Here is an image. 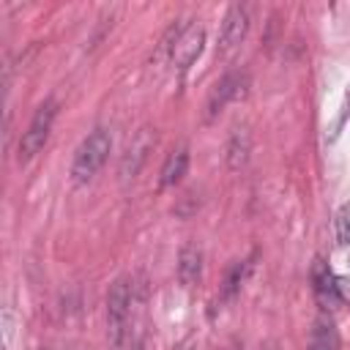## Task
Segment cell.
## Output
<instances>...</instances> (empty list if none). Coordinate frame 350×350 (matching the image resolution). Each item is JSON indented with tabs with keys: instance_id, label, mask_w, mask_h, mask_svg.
<instances>
[{
	"instance_id": "obj_1",
	"label": "cell",
	"mask_w": 350,
	"mask_h": 350,
	"mask_svg": "<svg viewBox=\"0 0 350 350\" xmlns=\"http://www.w3.org/2000/svg\"><path fill=\"white\" fill-rule=\"evenodd\" d=\"M107 156H109V134L101 131V129L90 131V134L79 142V148H77V153H74V161H71V178H74V183H88V180H93L96 172L104 167Z\"/></svg>"
},
{
	"instance_id": "obj_2",
	"label": "cell",
	"mask_w": 350,
	"mask_h": 350,
	"mask_svg": "<svg viewBox=\"0 0 350 350\" xmlns=\"http://www.w3.org/2000/svg\"><path fill=\"white\" fill-rule=\"evenodd\" d=\"M129 306H131V284L118 279L107 295V339L112 347H120L129 325Z\"/></svg>"
},
{
	"instance_id": "obj_3",
	"label": "cell",
	"mask_w": 350,
	"mask_h": 350,
	"mask_svg": "<svg viewBox=\"0 0 350 350\" xmlns=\"http://www.w3.org/2000/svg\"><path fill=\"white\" fill-rule=\"evenodd\" d=\"M55 115H57V101H55V98H46V101L36 109L30 126L22 131V139H19V161H30V159L44 148V142H46V137H49V131H52Z\"/></svg>"
},
{
	"instance_id": "obj_4",
	"label": "cell",
	"mask_w": 350,
	"mask_h": 350,
	"mask_svg": "<svg viewBox=\"0 0 350 350\" xmlns=\"http://www.w3.org/2000/svg\"><path fill=\"white\" fill-rule=\"evenodd\" d=\"M249 33V8L235 3L227 8L224 19H221V27H219V52L221 55H230Z\"/></svg>"
},
{
	"instance_id": "obj_5",
	"label": "cell",
	"mask_w": 350,
	"mask_h": 350,
	"mask_svg": "<svg viewBox=\"0 0 350 350\" xmlns=\"http://www.w3.org/2000/svg\"><path fill=\"white\" fill-rule=\"evenodd\" d=\"M202 44H205V30L200 25H186L175 36V41H172V52H170L172 55V63L180 71H186L197 60V55L202 52Z\"/></svg>"
},
{
	"instance_id": "obj_6",
	"label": "cell",
	"mask_w": 350,
	"mask_h": 350,
	"mask_svg": "<svg viewBox=\"0 0 350 350\" xmlns=\"http://www.w3.org/2000/svg\"><path fill=\"white\" fill-rule=\"evenodd\" d=\"M246 85H249V77L243 71H230L227 77H221V82L213 88L211 93V101H208V118H213L216 112H221L230 101L246 96Z\"/></svg>"
},
{
	"instance_id": "obj_7",
	"label": "cell",
	"mask_w": 350,
	"mask_h": 350,
	"mask_svg": "<svg viewBox=\"0 0 350 350\" xmlns=\"http://www.w3.org/2000/svg\"><path fill=\"white\" fill-rule=\"evenodd\" d=\"M202 273V252L197 243H186L178 254V279L183 287H194Z\"/></svg>"
},
{
	"instance_id": "obj_8",
	"label": "cell",
	"mask_w": 350,
	"mask_h": 350,
	"mask_svg": "<svg viewBox=\"0 0 350 350\" xmlns=\"http://www.w3.org/2000/svg\"><path fill=\"white\" fill-rule=\"evenodd\" d=\"M309 350H339V334L331 317L320 314L309 334Z\"/></svg>"
},
{
	"instance_id": "obj_9",
	"label": "cell",
	"mask_w": 350,
	"mask_h": 350,
	"mask_svg": "<svg viewBox=\"0 0 350 350\" xmlns=\"http://www.w3.org/2000/svg\"><path fill=\"white\" fill-rule=\"evenodd\" d=\"M312 282H314V293L323 304H336L339 295H336V276L328 271V265L323 260L314 262L312 268Z\"/></svg>"
},
{
	"instance_id": "obj_10",
	"label": "cell",
	"mask_w": 350,
	"mask_h": 350,
	"mask_svg": "<svg viewBox=\"0 0 350 350\" xmlns=\"http://www.w3.org/2000/svg\"><path fill=\"white\" fill-rule=\"evenodd\" d=\"M186 167H189V150L186 148H178L167 156L164 167H161V186H175L183 175H186Z\"/></svg>"
},
{
	"instance_id": "obj_11",
	"label": "cell",
	"mask_w": 350,
	"mask_h": 350,
	"mask_svg": "<svg viewBox=\"0 0 350 350\" xmlns=\"http://www.w3.org/2000/svg\"><path fill=\"white\" fill-rule=\"evenodd\" d=\"M227 156H230V167L232 170L246 164V159H249V131L246 129H235L232 131L230 145H227Z\"/></svg>"
},
{
	"instance_id": "obj_12",
	"label": "cell",
	"mask_w": 350,
	"mask_h": 350,
	"mask_svg": "<svg viewBox=\"0 0 350 350\" xmlns=\"http://www.w3.org/2000/svg\"><path fill=\"white\" fill-rule=\"evenodd\" d=\"M334 230H336V241L350 246V202H345L334 219Z\"/></svg>"
},
{
	"instance_id": "obj_13",
	"label": "cell",
	"mask_w": 350,
	"mask_h": 350,
	"mask_svg": "<svg viewBox=\"0 0 350 350\" xmlns=\"http://www.w3.org/2000/svg\"><path fill=\"white\" fill-rule=\"evenodd\" d=\"M241 273H243L241 262H238V265H232V271L227 273V282H224V295H232V293L238 290V284H241Z\"/></svg>"
},
{
	"instance_id": "obj_14",
	"label": "cell",
	"mask_w": 350,
	"mask_h": 350,
	"mask_svg": "<svg viewBox=\"0 0 350 350\" xmlns=\"http://www.w3.org/2000/svg\"><path fill=\"white\" fill-rule=\"evenodd\" d=\"M336 295L339 301H350V276H336Z\"/></svg>"
},
{
	"instance_id": "obj_15",
	"label": "cell",
	"mask_w": 350,
	"mask_h": 350,
	"mask_svg": "<svg viewBox=\"0 0 350 350\" xmlns=\"http://www.w3.org/2000/svg\"><path fill=\"white\" fill-rule=\"evenodd\" d=\"M66 350H90V347H66Z\"/></svg>"
}]
</instances>
